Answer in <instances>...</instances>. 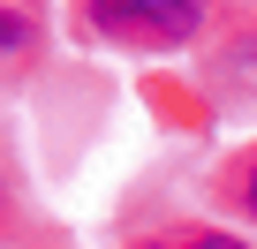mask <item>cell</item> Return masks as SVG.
I'll use <instances>...</instances> for the list:
<instances>
[{"label": "cell", "mask_w": 257, "mask_h": 249, "mask_svg": "<svg viewBox=\"0 0 257 249\" xmlns=\"http://www.w3.org/2000/svg\"><path fill=\"white\" fill-rule=\"evenodd\" d=\"M242 204L257 211V159H249V181H242Z\"/></svg>", "instance_id": "obj_3"}, {"label": "cell", "mask_w": 257, "mask_h": 249, "mask_svg": "<svg viewBox=\"0 0 257 249\" xmlns=\"http://www.w3.org/2000/svg\"><path fill=\"white\" fill-rule=\"evenodd\" d=\"M83 23L121 46H182L204 23V0H91Z\"/></svg>", "instance_id": "obj_1"}, {"label": "cell", "mask_w": 257, "mask_h": 249, "mask_svg": "<svg viewBox=\"0 0 257 249\" xmlns=\"http://www.w3.org/2000/svg\"><path fill=\"white\" fill-rule=\"evenodd\" d=\"M182 249H242V241H227V234H189Z\"/></svg>", "instance_id": "obj_2"}]
</instances>
